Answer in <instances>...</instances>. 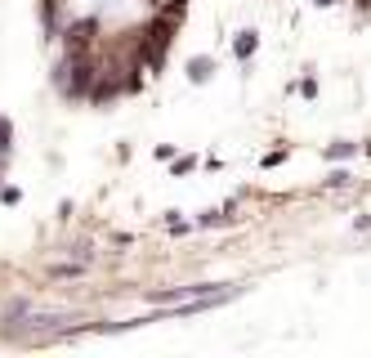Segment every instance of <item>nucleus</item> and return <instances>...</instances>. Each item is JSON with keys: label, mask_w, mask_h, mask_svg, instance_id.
Instances as JSON below:
<instances>
[{"label": "nucleus", "mask_w": 371, "mask_h": 358, "mask_svg": "<svg viewBox=\"0 0 371 358\" xmlns=\"http://www.w3.org/2000/svg\"><path fill=\"white\" fill-rule=\"evenodd\" d=\"M210 76H215V59H210V54L188 59V81H193V85H206Z\"/></svg>", "instance_id": "7ed1b4c3"}, {"label": "nucleus", "mask_w": 371, "mask_h": 358, "mask_svg": "<svg viewBox=\"0 0 371 358\" xmlns=\"http://www.w3.org/2000/svg\"><path fill=\"white\" fill-rule=\"evenodd\" d=\"M353 152H358V144H327V161H345V157H353Z\"/></svg>", "instance_id": "20e7f679"}, {"label": "nucleus", "mask_w": 371, "mask_h": 358, "mask_svg": "<svg viewBox=\"0 0 371 358\" xmlns=\"http://www.w3.org/2000/svg\"><path fill=\"white\" fill-rule=\"evenodd\" d=\"M362 152H367V157H371V144H362Z\"/></svg>", "instance_id": "f8f14e48"}, {"label": "nucleus", "mask_w": 371, "mask_h": 358, "mask_svg": "<svg viewBox=\"0 0 371 358\" xmlns=\"http://www.w3.org/2000/svg\"><path fill=\"white\" fill-rule=\"evenodd\" d=\"M9 139H14V130H9V121H5V116H0V157L9 152Z\"/></svg>", "instance_id": "423d86ee"}, {"label": "nucleus", "mask_w": 371, "mask_h": 358, "mask_svg": "<svg viewBox=\"0 0 371 358\" xmlns=\"http://www.w3.org/2000/svg\"><path fill=\"white\" fill-rule=\"evenodd\" d=\"M188 170H197V157H179L175 161V175H188Z\"/></svg>", "instance_id": "1a4fd4ad"}, {"label": "nucleus", "mask_w": 371, "mask_h": 358, "mask_svg": "<svg viewBox=\"0 0 371 358\" xmlns=\"http://www.w3.org/2000/svg\"><path fill=\"white\" fill-rule=\"evenodd\" d=\"M255 49H260V31H238V41H233V54H238L242 63L255 59Z\"/></svg>", "instance_id": "f03ea898"}, {"label": "nucleus", "mask_w": 371, "mask_h": 358, "mask_svg": "<svg viewBox=\"0 0 371 358\" xmlns=\"http://www.w3.org/2000/svg\"><path fill=\"white\" fill-rule=\"evenodd\" d=\"M313 5H317V9H331V5H335V0H313Z\"/></svg>", "instance_id": "9b49d317"}, {"label": "nucleus", "mask_w": 371, "mask_h": 358, "mask_svg": "<svg viewBox=\"0 0 371 358\" xmlns=\"http://www.w3.org/2000/svg\"><path fill=\"white\" fill-rule=\"evenodd\" d=\"M81 274H86L81 264H54V278H81Z\"/></svg>", "instance_id": "39448f33"}, {"label": "nucleus", "mask_w": 371, "mask_h": 358, "mask_svg": "<svg viewBox=\"0 0 371 358\" xmlns=\"http://www.w3.org/2000/svg\"><path fill=\"white\" fill-rule=\"evenodd\" d=\"M233 219H238V202H224L219 211L197 215V229H219V224H233Z\"/></svg>", "instance_id": "f257e3e1"}, {"label": "nucleus", "mask_w": 371, "mask_h": 358, "mask_svg": "<svg viewBox=\"0 0 371 358\" xmlns=\"http://www.w3.org/2000/svg\"><path fill=\"white\" fill-rule=\"evenodd\" d=\"M353 175H349V170H335V175H327V189H345V184H349Z\"/></svg>", "instance_id": "0eeeda50"}, {"label": "nucleus", "mask_w": 371, "mask_h": 358, "mask_svg": "<svg viewBox=\"0 0 371 358\" xmlns=\"http://www.w3.org/2000/svg\"><path fill=\"white\" fill-rule=\"evenodd\" d=\"M300 94L313 99V94H317V81H313V76H305V81H300Z\"/></svg>", "instance_id": "9d476101"}, {"label": "nucleus", "mask_w": 371, "mask_h": 358, "mask_svg": "<svg viewBox=\"0 0 371 358\" xmlns=\"http://www.w3.org/2000/svg\"><path fill=\"white\" fill-rule=\"evenodd\" d=\"M0 202H5V207H19L23 193H19V189H0Z\"/></svg>", "instance_id": "6e6552de"}]
</instances>
